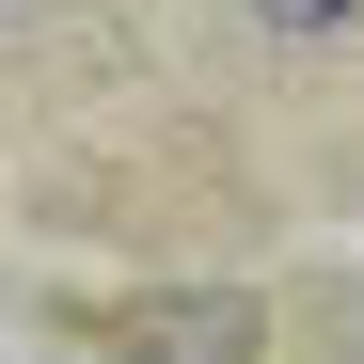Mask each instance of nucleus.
Wrapping results in <instances>:
<instances>
[{"mask_svg":"<svg viewBox=\"0 0 364 364\" xmlns=\"http://www.w3.org/2000/svg\"><path fill=\"white\" fill-rule=\"evenodd\" d=\"M222 16L254 32V48H348V32H364V0H222Z\"/></svg>","mask_w":364,"mask_h":364,"instance_id":"2","label":"nucleus"},{"mask_svg":"<svg viewBox=\"0 0 364 364\" xmlns=\"http://www.w3.org/2000/svg\"><path fill=\"white\" fill-rule=\"evenodd\" d=\"M317 333H333L317 364H364V285H333V301H317Z\"/></svg>","mask_w":364,"mask_h":364,"instance_id":"3","label":"nucleus"},{"mask_svg":"<svg viewBox=\"0 0 364 364\" xmlns=\"http://www.w3.org/2000/svg\"><path fill=\"white\" fill-rule=\"evenodd\" d=\"M111 364H254V301H143V317H111Z\"/></svg>","mask_w":364,"mask_h":364,"instance_id":"1","label":"nucleus"}]
</instances>
